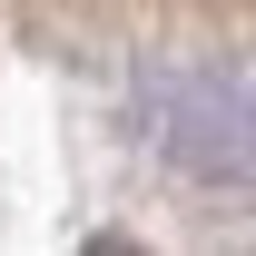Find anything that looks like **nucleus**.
Here are the masks:
<instances>
[{"label": "nucleus", "mask_w": 256, "mask_h": 256, "mask_svg": "<svg viewBox=\"0 0 256 256\" xmlns=\"http://www.w3.org/2000/svg\"><path fill=\"white\" fill-rule=\"evenodd\" d=\"M148 118H158V148L188 178L256 197V79H236V69H158Z\"/></svg>", "instance_id": "nucleus-1"}]
</instances>
